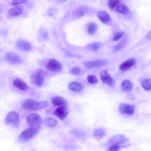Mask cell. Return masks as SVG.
Instances as JSON below:
<instances>
[{"mask_svg":"<svg viewBox=\"0 0 151 151\" xmlns=\"http://www.w3.org/2000/svg\"><path fill=\"white\" fill-rule=\"evenodd\" d=\"M48 105L47 101H37L32 99H27L22 104V108L31 110H38L46 107Z\"/></svg>","mask_w":151,"mask_h":151,"instance_id":"1","label":"cell"},{"mask_svg":"<svg viewBox=\"0 0 151 151\" xmlns=\"http://www.w3.org/2000/svg\"><path fill=\"white\" fill-rule=\"evenodd\" d=\"M46 73L42 70H38L31 75V82L38 87H41L44 82V77Z\"/></svg>","mask_w":151,"mask_h":151,"instance_id":"2","label":"cell"},{"mask_svg":"<svg viewBox=\"0 0 151 151\" xmlns=\"http://www.w3.org/2000/svg\"><path fill=\"white\" fill-rule=\"evenodd\" d=\"M27 123L30 127L39 129L42 124V119L41 117L35 113L29 114L27 118Z\"/></svg>","mask_w":151,"mask_h":151,"instance_id":"3","label":"cell"},{"mask_svg":"<svg viewBox=\"0 0 151 151\" xmlns=\"http://www.w3.org/2000/svg\"><path fill=\"white\" fill-rule=\"evenodd\" d=\"M4 58L5 61L11 64H20L22 62V58L21 57L18 55L17 53L14 52H6L4 56Z\"/></svg>","mask_w":151,"mask_h":151,"instance_id":"4","label":"cell"},{"mask_svg":"<svg viewBox=\"0 0 151 151\" xmlns=\"http://www.w3.org/2000/svg\"><path fill=\"white\" fill-rule=\"evenodd\" d=\"M37 133V129L29 127L24 130L19 135V139L22 141H27L33 138Z\"/></svg>","mask_w":151,"mask_h":151,"instance_id":"5","label":"cell"},{"mask_svg":"<svg viewBox=\"0 0 151 151\" xmlns=\"http://www.w3.org/2000/svg\"><path fill=\"white\" fill-rule=\"evenodd\" d=\"M83 64L86 68L88 69H91V68H96L100 66L105 65L107 64V60L104 59H99L96 60L85 61L83 63Z\"/></svg>","mask_w":151,"mask_h":151,"instance_id":"6","label":"cell"},{"mask_svg":"<svg viewBox=\"0 0 151 151\" xmlns=\"http://www.w3.org/2000/svg\"><path fill=\"white\" fill-rule=\"evenodd\" d=\"M100 79L101 81L111 87H114L116 84L115 80L107 73L106 70H102L100 73Z\"/></svg>","mask_w":151,"mask_h":151,"instance_id":"7","label":"cell"},{"mask_svg":"<svg viewBox=\"0 0 151 151\" xmlns=\"http://www.w3.org/2000/svg\"><path fill=\"white\" fill-rule=\"evenodd\" d=\"M119 111L123 114L133 115L135 111V106L133 104L122 103L119 106Z\"/></svg>","mask_w":151,"mask_h":151,"instance_id":"8","label":"cell"},{"mask_svg":"<svg viewBox=\"0 0 151 151\" xmlns=\"http://www.w3.org/2000/svg\"><path fill=\"white\" fill-rule=\"evenodd\" d=\"M45 68L51 71H58L62 69V65L55 59H50L45 64Z\"/></svg>","mask_w":151,"mask_h":151,"instance_id":"9","label":"cell"},{"mask_svg":"<svg viewBox=\"0 0 151 151\" xmlns=\"http://www.w3.org/2000/svg\"><path fill=\"white\" fill-rule=\"evenodd\" d=\"M129 142V139L124 135L122 134H116L111 137L108 141L109 144H124Z\"/></svg>","mask_w":151,"mask_h":151,"instance_id":"10","label":"cell"},{"mask_svg":"<svg viewBox=\"0 0 151 151\" xmlns=\"http://www.w3.org/2000/svg\"><path fill=\"white\" fill-rule=\"evenodd\" d=\"M136 60L135 58H130L120 64L119 65V69L123 71H127L133 67L136 64Z\"/></svg>","mask_w":151,"mask_h":151,"instance_id":"11","label":"cell"},{"mask_svg":"<svg viewBox=\"0 0 151 151\" xmlns=\"http://www.w3.org/2000/svg\"><path fill=\"white\" fill-rule=\"evenodd\" d=\"M16 47L19 50L22 51H28L31 49V45L29 42L21 39L17 41Z\"/></svg>","mask_w":151,"mask_h":151,"instance_id":"12","label":"cell"},{"mask_svg":"<svg viewBox=\"0 0 151 151\" xmlns=\"http://www.w3.org/2000/svg\"><path fill=\"white\" fill-rule=\"evenodd\" d=\"M68 113V110L67 109L66 107L64 106H59L54 111V115L57 116L61 120H63L65 117H67Z\"/></svg>","mask_w":151,"mask_h":151,"instance_id":"13","label":"cell"},{"mask_svg":"<svg viewBox=\"0 0 151 151\" xmlns=\"http://www.w3.org/2000/svg\"><path fill=\"white\" fill-rule=\"evenodd\" d=\"M97 16L99 19L104 24H110L111 22V19L109 14L104 11H100L97 12Z\"/></svg>","mask_w":151,"mask_h":151,"instance_id":"14","label":"cell"},{"mask_svg":"<svg viewBox=\"0 0 151 151\" xmlns=\"http://www.w3.org/2000/svg\"><path fill=\"white\" fill-rule=\"evenodd\" d=\"M13 85L18 89L22 91H27L28 89V86L26 83L19 78H15L13 80Z\"/></svg>","mask_w":151,"mask_h":151,"instance_id":"15","label":"cell"},{"mask_svg":"<svg viewBox=\"0 0 151 151\" xmlns=\"http://www.w3.org/2000/svg\"><path fill=\"white\" fill-rule=\"evenodd\" d=\"M52 103L56 106H64L67 107V101L61 96H54L51 99Z\"/></svg>","mask_w":151,"mask_h":151,"instance_id":"16","label":"cell"},{"mask_svg":"<svg viewBox=\"0 0 151 151\" xmlns=\"http://www.w3.org/2000/svg\"><path fill=\"white\" fill-rule=\"evenodd\" d=\"M6 120L9 123H17L19 121V114L15 111H11L6 115Z\"/></svg>","mask_w":151,"mask_h":151,"instance_id":"17","label":"cell"},{"mask_svg":"<svg viewBox=\"0 0 151 151\" xmlns=\"http://www.w3.org/2000/svg\"><path fill=\"white\" fill-rule=\"evenodd\" d=\"M116 11L118 13L123 15H127L130 14V9L129 8L124 4H119L116 8Z\"/></svg>","mask_w":151,"mask_h":151,"instance_id":"18","label":"cell"},{"mask_svg":"<svg viewBox=\"0 0 151 151\" xmlns=\"http://www.w3.org/2000/svg\"><path fill=\"white\" fill-rule=\"evenodd\" d=\"M68 88L72 91L79 92L83 89V86L79 82L72 81L68 84Z\"/></svg>","mask_w":151,"mask_h":151,"instance_id":"19","label":"cell"},{"mask_svg":"<svg viewBox=\"0 0 151 151\" xmlns=\"http://www.w3.org/2000/svg\"><path fill=\"white\" fill-rule=\"evenodd\" d=\"M133 83L128 80H124L121 83V88L124 92H129L133 89Z\"/></svg>","mask_w":151,"mask_h":151,"instance_id":"20","label":"cell"},{"mask_svg":"<svg viewBox=\"0 0 151 151\" xmlns=\"http://www.w3.org/2000/svg\"><path fill=\"white\" fill-rule=\"evenodd\" d=\"M23 12V8L21 6H15L8 11V14L12 17H17L20 15Z\"/></svg>","mask_w":151,"mask_h":151,"instance_id":"21","label":"cell"},{"mask_svg":"<svg viewBox=\"0 0 151 151\" xmlns=\"http://www.w3.org/2000/svg\"><path fill=\"white\" fill-rule=\"evenodd\" d=\"M43 123L49 127H53L57 126L58 122L52 117H45L43 120Z\"/></svg>","mask_w":151,"mask_h":151,"instance_id":"22","label":"cell"},{"mask_svg":"<svg viewBox=\"0 0 151 151\" xmlns=\"http://www.w3.org/2000/svg\"><path fill=\"white\" fill-rule=\"evenodd\" d=\"M105 134H106L105 131L104 130V129L101 128L96 129L93 132V136L98 140L102 139L105 136Z\"/></svg>","mask_w":151,"mask_h":151,"instance_id":"23","label":"cell"},{"mask_svg":"<svg viewBox=\"0 0 151 151\" xmlns=\"http://www.w3.org/2000/svg\"><path fill=\"white\" fill-rule=\"evenodd\" d=\"M143 88L146 91L151 90V78H146L142 80L141 83Z\"/></svg>","mask_w":151,"mask_h":151,"instance_id":"24","label":"cell"},{"mask_svg":"<svg viewBox=\"0 0 151 151\" xmlns=\"http://www.w3.org/2000/svg\"><path fill=\"white\" fill-rule=\"evenodd\" d=\"M97 25L96 23L94 22L90 23L87 27V32L88 34L91 35L95 33V32L97 30Z\"/></svg>","mask_w":151,"mask_h":151,"instance_id":"25","label":"cell"},{"mask_svg":"<svg viewBox=\"0 0 151 151\" xmlns=\"http://www.w3.org/2000/svg\"><path fill=\"white\" fill-rule=\"evenodd\" d=\"M120 4V0H108L107 6L111 9H113Z\"/></svg>","mask_w":151,"mask_h":151,"instance_id":"26","label":"cell"},{"mask_svg":"<svg viewBox=\"0 0 151 151\" xmlns=\"http://www.w3.org/2000/svg\"><path fill=\"white\" fill-rule=\"evenodd\" d=\"M101 46H102V44L100 42H93V43L89 44L87 46V48L88 50H90L91 51H95L98 50Z\"/></svg>","mask_w":151,"mask_h":151,"instance_id":"27","label":"cell"},{"mask_svg":"<svg viewBox=\"0 0 151 151\" xmlns=\"http://www.w3.org/2000/svg\"><path fill=\"white\" fill-rule=\"evenodd\" d=\"M123 146L120 144H111L107 148V151H119Z\"/></svg>","mask_w":151,"mask_h":151,"instance_id":"28","label":"cell"},{"mask_svg":"<svg viewBox=\"0 0 151 151\" xmlns=\"http://www.w3.org/2000/svg\"><path fill=\"white\" fill-rule=\"evenodd\" d=\"M70 73L74 76H80L81 73V70L78 67H74L71 68Z\"/></svg>","mask_w":151,"mask_h":151,"instance_id":"29","label":"cell"},{"mask_svg":"<svg viewBox=\"0 0 151 151\" xmlns=\"http://www.w3.org/2000/svg\"><path fill=\"white\" fill-rule=\"evenodd\" d=\"M124 34V32H122V31L116 32L114 34L113 37V38H112V40L114 41H118L119 40L121 39V38L123 37Z\"/></svg>","mask_w":151,"mask_h":151,"instance_id":"30","label":"cell"},{"mask_svg":"<svg viewBox=\"0 0 151 151\" xmlns=\"http://www.w3.org/2000/svg\"><path fill=\"white\" fill-rule=\"evenodd\" d=\"M87 80L90 84H95L98 81L97 78L94 75H88L87 77Z\"/></svg>","mask_w":151,"mask_h":151,"instance_id":"31","label":"cell"},{"mask_svg":"<svg viewBox=\"0 0 151 151\" xmlns=\"http://www.w3.org/2000/svg\"><path fill=\"white\" fill-rule=\"evenodd\" d=\"M126 41H123L121 42H119L117 44H116L114 47V50L115 51H119L120 50H121L122 48L124 47V46L126 45Z\"/></svg>","mask_w":151,"mask_h":151,"instance_id":"32","label":"cell"},{"mask_svg":"<svg viewBox=\"0 0 151 151\" xmlns=\"http://www.w3.org/2000/svg\"><path fill=\"white\" fill-rule=\"evenodd\" d=\"M28 0H13L11 2V4L12 5H20L22 4L25 3V2H27Z\"/></svg>","mask_w":151,"mask_h":151,"instance_id":"33","label":"cell"},{"mask_svg":"<svg viewBox=\"0 0 151 151\" xmlns=\"http://www.w3.org/2000/svg\"><path fill=\"white\" fill-rule=\"evenodd\" d=\"M84 14V9L79 8L77 9L76 11V15L78 17H81Z\"/></svg>","mask_w":151,"mask_h":151,"instance_id":"34","label":"cell"},{"mask_svg":"<svg viewBox=\"0 0 151 151\" xmlns=\"http://www.w3.org/2000/svg\"><path fill=\"white\" fill-rule=\"evenodd\" d=\"M73 134L74 135V136H78L79 137H82V136H84V133H82V132L80 131V130H74L72 132Z\"/></svg>","mask_w":151,"mask_h":151,"instance_id":"35","label":"cell"},{"mask_svg":"<svg viewBox=\"0 0 151 151\" xmlns=\"http://www.w3.org/2000/svg\"><path fill=\"white\" fill-rule=\"evenodd\" d=\"M145 40L151 41V29L148 31V32L146 34L145 36Z\"/></svg>","mask_w":151,"mask_h":151,"instance_id":"36","label":"cell"},{"mask_svg":"<svg viewBox=\"0 0 151 151\" xmlns=\"http://www.w3.org/2000/svg\"><path fill=\"white\" fill-rule=\"evenodd\" d=\"M31 151H35V150H31Z\"/></svg>","mask_w":151,"mask_h":151,"instance_id":"37","label":"cell"}]
</instances>
